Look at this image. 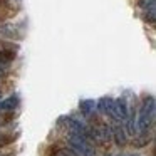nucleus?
<instances>
[{"label":"nucleus","instance_id":"nucleus-6","mask_svg":"<svg viewBox=\"0 0 156 156\" xmlns=\"http://www.w3.org/2000/svg\"><path fill=\"white\" fill-rule=\"evenodd\" d=\"M17 104H19V99L15 98V96H10V98H7L5 101H0V109H2V111H9V109L17 108Z\"/></svg>","mask_w":156,"mask_h":156},{"label":"nucleus","instance_id":"nucleus-9","mask_svg":"<svg viewBox=\"0 0 156 156\" xmlns=\"http://www.w3.org/2000/svg\"><path fill=\"white\" fill-rule=\"evenodd\" d=\"M146 141H148L146 138H141V139H138V143H136V146H144V144H146Z\"/></svg>","mask_w":156,"mask_h":156},{"label":"nucleus","instance_id":"nucleus-10","mask_svg":"<svg viewBox=\"0 0 156 156\" xmlns=\"http://www.w3.org/2000/svg\"><path fill=\"white\" fill-rule=\"evenodd\" d=\"M104 156H111V154H104Z\"/></svg>","mask_w":156,"mask_h":156},{"label":"nucleus","instance_id":"nucleus-2","mask_svg":"<svg viewBox=\"0 0 156 156\" xmlns=\"http://www.w3.org/2000/svg\"><path fill=\"white\" fill-rule=\"evenodd\" d=\"M69 143H71V149L77 156H92V148L87 143V138L81 134H69Z\"/></svg>","mask_w":156,"mask_h":156},{"label":"nucleus","instance_id":"nucleus-4","mask_svg":"<svg viewBox=\"0 0 156 156\" xmlns=\"http://www.w3.org/2000/svg\"><path fill=\"white\" fill-rule=\"evenodd\" d=\"M111 134H112V139H114L116 144L119 146H124L128 143V136H126V131L121 124H114L111 128Z\"/></svg>","mask_w":156,"mask_h":156},{"label":"nucleus","instance_id":"nucleus-8","mask_svg":"<svg viewBox=\"0 0 156 156\" xmlns=\"http://www.w3.org/2000/svg\"><path fill=\"white\" fill-rule=\"evenodd\" d=\"M52 156H77V154H76L72 149H69V148H59V149L54 151Z\"/></svg>","mask_w":156,"mask_h":156},{"label":"nucleus","instance_id":"nucleus-7","mask_svg":"<svg viewBox=\"0 0 156 156\" xmlns=\"http://www.w3.org/2000/svg\"><path fill=\"white\" fill-rule=\"evenodd\" d=\"M111 104H112V99H111V98H102L101 101L98 102V108L101 109L102 112H109V109H111Z\"/></svg>","mask_w":156,"mask_h":156},{"label":"nucleus","instance_id":"nucleus-1","mask_svg":"<svg viewBox=\"0 0 156 156\" xmlns=\"http://www.w3.org/2000/svg\"><path fill=\"white\" fill-rule=\"evenodd\" d=\"M154 119V98H148L143 102L141 109L138 114V131L146 133Z\"/></svg>","mask_w":156,"mask_h":156},{"label":"nucleus","instance_id":"nucleus-5","mask_svg":"<svg viewBox=\"0 0 156 156\" xmlns=\"http://www.w3.org/2000/svg\"><path fill=\"white\" fill-rule=\"evenodd\" d=\"M96 108H98V102H96V101H91V99H86V101H81V102H79V111H81L84 116H87V118L96 111Z\"/></svg>","mask_w":156,"mask_h":156},{"label":"nucleus","instance_id":"nucleus-3","mask_svg":"<svg viewBox=\"0 0 156 156\" xmlns=\"http://www.w3.org/2000/svg\"><path fill=\"white\" fill-rule=\"evenodd\" d=\"M109 116H112L114 119H118V121H124L126 116H128V108H126L124 101L122 99H112V104H111V109H109L108 112Z\"/></svg>","mask_w":156,"mask_h":156},{"label":"nucleus","instance_id":"nucleus-11","mask_svg":"<svg viewBox=\"0 0 156 156\" xmlns=\"http://www.w3.org/2000/svg\"><path fill=\"white\" fill-rule=\"evenodd\" d=\"M0 111H2V109H0Z\"/></svg>","mask_w":156,"mask_h":156}]
</instances>
